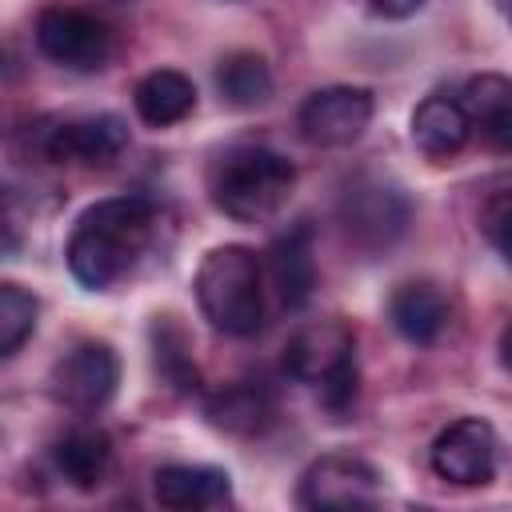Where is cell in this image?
I'll return each instance as SVG.
<instances>
[{
	"label": "cell",
	"instance_id": "6da1fadb",
	"mask_svg": "<svg viewBox=\"0 0 512 512\" xmlns=\"http://www.w3.org/2000/svg\"><path fill=\"white\" fill-rule=\"evenodd\" d=\"M152 200L144 196H108L80 212L72 236H68V272L92 288L104 292L116 280L132 272L140 252L152 236Z\"/></svg>",
	"mask_w": 512,
	"mask_h": 512
},
{
	"label": "cell",
	"instance_id": "7a4b0ae2",
	"mask_svg": "<svg viewBox=\"0 0 512 512\" xmlns=\"http://www.w3.org/2000/svg\"><path fill=\"white\" fill-rule=\"evenodd\" d=\"M292 184H296L292 160L272 148H260V144L224 148L208 168L212 204L240 224L272 220L288 204Z\"/></svg>",
	"mask_w": 512,
	"mask_h": 512
},
{
	"label": "cell",
	"instance_id": "3957f363",
	"mask_svg": "<svg viewBox=\"0 0 512 512\" xmlns=\"http://www.w3.org/2000/svg\"><path fill=\"white\" fill-rule=\"evenodd\" d=\"M196 304L224 336H256L264 328V268L248 244H220L196 268Z\"/></svg>",
	"mask_w": 512,
	"mask_h": 512
},
{
	"label": "cell",
	"instance_id": "277c9868",
	"mask_svg": "<svg viewBox=\"0 0 512 512\" xmlns=\"http://www.w3.org/2000/svg\"><path fill=\"white\" fill-rule=\"evenodd\" d=\"M284 372L300 384H312L324 412L348 420L360 400V364H356V336L340 320H316L300 328L284 344Z\"/></svg>",
	"mask_w": 512,
	"mask_h": 512
},
{
	"label": "cell",
	"instance_id": "5b68a950",
	"mask_svg": "<svg viewBox=\"0 0 512 512\" xmlns=\"http://www.w3.org/2000/svg\"><path fill=\"white\" fill-rule=\"evenodd\" d=\"M408 220H412V204H408L404 188L376 172L356 176L340 192V224H344L348 240L364 252L392 248L404 236Z\"/></svg>",
	"mask_w": 512,
	"mask_h": 512
},
{
	"label": "cell",
	"instance_id": "8992f818",
	"mask_svg": "<svg viewBox=\"0 0 512 512\" xmlns=\"http://www.w3.org/2000/svg\"><path fill=\"white\" fill-rule=\"evenodd\" d=\"M36 48L68 72H100L112 56V36L92 12L52 4L36 16Z\"/></svg>",
	"mask_w": 512,
	"mask_h": 512
},
{
	"label": "cell",
	"instance_id": "52a82bcc",
	"mask_svg": "<svg viewBox=\"0 0 512 512\" xmlns=\"http://www.w3.org/2000/svg\"><path fill=\"white\" fill-rule=\"evenodd\" d=\"M120 384V356L104 340H84L64 352L48 376V392L68 412H100Z\"/></svg>",
	"mask_w": 512,
	"mask_h": 512
},
{
	"label": "cell",
	"instance_id": "ba28073f",
	"mask_svg": "<svg viewBox=\"0 0 512 512\" xmlns=\"http://www.w3.org/2000/svg\"><path fill=\"white\" fill-rule=\"evenodd\" d=\"M372 112H376V100L368 88L328 84V88H316L300 104L296 128L312 148H348L372 124Z\"/></svg>",
	"mask_w": 512,
	"mask_h": 512
},
{
	"label": "cell",
	"instance_id": "9c48e42d",
	"mask_svg": "<svg viewBox=\"0 0 512 512\" xmlns=\"http://www.w3.org/2000/svg\"><path fill=\"white\" fill-rule=\"evenodd\" d=\"M432 472L448 484L476 488L496 476L500 464V436L488 420L480 416H460L452 420L436 440H432Z\"/></svg>",
	"mask_w": 512,
	"mask_h": 512
},
{
	"label": "cell",
	"instance_id": "30bf717a",
	"mask_svg": "<svg viewBox=\"0 0 512 512\" xmlns=\"http://www.w3.org/2000/svg\"><path fill=\"white\" fill-rule=\"evenodd\" d=\"M296 496L304 508H368L384 496V480L364 456L328 452L304 468Z\"/></svg>",
	"mask_w": 512,
	"mask_h": 512
},
{
	"label": "cell",
	"instance_id": "8fae6325",
	"mask_svg": "<svg viewBox=\"0 0 512 512\" xmlns=\"http://www.w3.org/2000/svg\"><path fill=\"white\" fill-rule=\"evenodd\" d=\"M124 148H128V124L116 112L64 120L44 140V152L56 164H84V168H108L124 156Z\"/></svg>",
	"mask_w": 512,
	"mask_h": 512
},
{
	"label": "cell",
	"instance_id": "7c38bea8",
	"mask_svg": "<svg viewBox=\"0 0 512 512\" xmlns=\"http://www.w3.org/2000/svg\"><path fill=\"white\" fill-rule=\"evenodd\" d=\"M152 496L172 512L224 508L232 500V476L212 464H164L152 472Z\"/></svg>",
	"mask_w": 512,
	"mask_h": 512
},
{
	"label": "cell",
	"instance_id": "4fadbf2b",
	"mask_svg": "<svg viewBox=\"0 0 512 512\" xmlns=\"http://www.w3.org/2000/svg\"><path fill=\"white\" fill-rule=\"evenodd\" d=\"M268 272L284 308H304L316 292V260H312V224L300 220L284 228L268 248Z\"/></svg>",
	"mask_w": 512,
	"mask_h": 512
},
{
	"label": "cell",
	"instance_id": "5bb4252c",
	"mask_svg": "<svg viewBox=\"0 0 512 512\" xmlns=\"http://www.w3.org/2000/svg\"><path fill=\"white\" fill-rule=\"evenodd\" d=\"M448 296L432 280H408L388 300V320L408 344H432L448 328Z\"/></svg>",
	"mask_w": 512,
	"mask_h": 512
},
{
	"label": "cell",
	"instance_id": "9a60e30c",
	"mask_svg": "<svg viewBox=\"0 0 512 512\" xmlns=\"http://www.w3.org/2000/svg\"><path fill=\"white\" fill-rule=\"evenodd\" d=\"M472 136V124L460 108L456 96L448 92H432L416 104L412 112V144L428 156V160H448L456 156Z\"/></svg>",
	"mask_w": 512,
	"mask_h": 512
},
{
	"label": "cell",
	"instance_id": "2e32d148",
	"mask_svg": "<svg viewBox=\"0 0 512 512\" xmlns=\"http://www.w3.org/2000/svg\"><path fill=\"white\" fill-rule=\"evenodd\" d=\"M468 124L480 128V136L492 148H508L512 144V80L500 72H480L464 84V92L456 96Z\"/></svg>",
	"mask_w": 512,
	"mask_h": 512
},
{
	"label": "cell",
	"instance_id": "e0dca14e",
	"mask_svg": "<svg viewBox=\"0 0 512 512\" xmlns=\"http://www.w3.org/2000/svg\"><path fill=\"white\" fill-rule=\"evenodd\" d=\"M132 104H136V116L148 128H172V124H180V120L192 116V108H196V84L184 72H176V68H152L148 76L136 80Z\"/></svg>",
	"mask_w": 512,
	"mask_h": 512
},
{
	"label": "cell",
	"instance_id": "ac0fdd59",
	"mask_svg": "<svg viewBox=\"0 0 512 512\" xmlns=\"http://www.w3.org/2000/svg\"><path fill=\"white\" fill-rule=\"evenodd\" d=\"M52 464L56 472L80 488V492H92L108 480V468H112V440L100 432V428H72L64 432L56 444H52Z\"/></svg>",
	"mask_w": 512,
	"mask_h": 512
},
{
	"label": "cell",
	"instance_id": "d6986e66",
	"mask_svg": "<svg viewBox=\"0 0 512 512\" xmlns=\"http://www.w3.org/2000/svg\"><path fill=\"white\" fill-rule=\"evenodd\" d=\"M204 416L216 428L232 432V436H260L272 424L276 404H272L268 388H260L252 380H240V384H228V388L212 392L208 404H204Z\"/></svg>",
	"mask_w": 512,
	"mask_h": 512
},
{
	"label": "cell",
	"instance_id": "ffe728a7",
	"mask_svg": "<svg viewBox=\"0 0 512 512\" xmlns=\"http://www.w3.org/2000/svg\"><path fill=\"white\" fill-rule=\"evenodd\" d=\"M152 340V368L160 376V384H168L172 392H200V368L192 360V340L184 332V324L176 316H152L148 328Z\"/></svg>",
	"mask_w": 512,
	"mask_h": 512
},
{
	"label": "cell",
	"instance_id": "44dd1931",
	"mask_svg": "<svg viewBox=\"0 0 512 512\" xmlns=\"http://www.w3.org/2000/svg\"><path fill=\"white\" fill-rule=\"evenodd\" d=\"M216 88L232 108H260L272 96V68L260 52H228L216 64Z\"/></svg>",
	"mask_w": 512,
	"mask_h": 512
},
{
	"label": "cell",
	"instance_id": "7402d4cb",
	"mask_svg": "<svg viewBox=\"0 0 512 512\" xmlns=\"http://www.w3.org/2000/svg\"><path fill=\"white\" fill-rule=\"evenodd\" d=\"M36 316H40V300L16 280H0V360L32 340Z\"/></svg>",
	"mask_w": 512,
	"mask_h": 512
},
{
	"label": "cell",
	"instance_id": "603a6c76",
	"mask_svg": "<svg viewBox=\"0 0 512 512\" xmlns=\"http://www.w3.org/2000/svg\"><path fill=\"white\" fill-rule=\"evenodd\" d=\"M508 220H512V200L508 192H492V200L480 208V232L496 248V256H508Z\"/></svg>",
	"mask_w": 512,
	"mask_h": 512
},
{
	"label": "cell",
	"instance_id": "cb8c5ba5",
	"mask_svg": "<svg viewBox=\"0 0 512 512\" xmlns=\"http://www.w3.org/2000/svg\"><path fill=\"white\" fill-rule=\"evenodd\" d=\"M20 244V228H16V216H12V196L8 188L0 184V260Z\"/></svg>",
	"mask_w": 512,
	"mask_h": 512
},
{
	"label": "cell",
	"instance_id": "d4e9b609",
	"mask_svg": "<svg viewBox=\"0 0 512 512\" xmlns=\"http://www.w3.org/2000/svg\"><path fill=\"white\" fill-rule=\"evenodd\" d=\"M420 4H424V0H372V8H376L380 16H392V20H404V16L420 12Z\"/></svg>",
	"mask_w": 512,
	"mask_h": 512
}]
</instances>
